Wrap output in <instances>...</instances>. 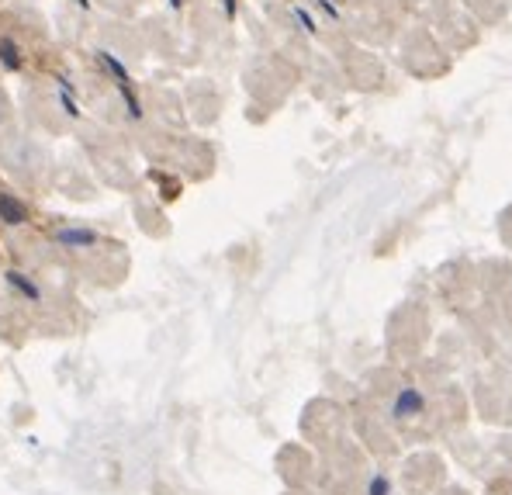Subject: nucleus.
I'll use <instances>...</instances> for the list:
<instances>
[{"mask_svg": "<svg viewBox=\"0 0 512 495\" xmlns=\"http://www.w3.org/2000/svg\"><path fill=\"white\" fill-rule=\"evenodd\" d=\"M11 129V104H7V94L0 90V135H7Z\"/></svg>", "mask_w": 512, "mask_h": 495, "instance_id": "f03ea898", "label": "nucleus"}, {"mask_svg": "<svg viewBox=\"0 0 512 495\" xmlns=\"http://www.w3.org/2000/svg\"><path fill=\"white\" fill-rule=\"evenodd\" d=\"M0 222H7V225H21V222H28V208H25V201H18V198H14V194L0 191Z\"/></svg>", "mask_w": 512, "mask_h": 495, "instance_id": "f257e3e1", "label": "nucleus"}]
</instances>
